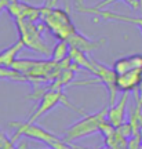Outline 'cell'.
Here are the masks:
<instances>
[{"label":"cell","instance_id":"1","mask_svg":"<svg viewBox=\"0 0 142 149\" xmlns=\"http://www.w3.org/2000/svg\"><path fill=\"white\" fill-rule=\"evenodd\" d=\"M57 3L58 0H47L44 6L40 7V21L58 40H66L76 32V28L70 19V15L58 7Z\"/></svg>","mask_w":142,"mask_h":149},{"label":"cell","instance_id":"2","mask_svg":"<svg viewBox=\"0 0 142 149\" xmlns=\"http://www.w3.org/2000/svg\"><path fill=\"white\" fill-rule=\"evenodd\" d=\"M14 22L19 33V40L24 43L25 48L43 55H50L53 53V48L48 47V44H46L43 40V32L46 31V25L43 22L32 21L26 18L14 19Z\"/></svg>","mask_w":142,"mask_h":149},{"label":"cell","instance_id":"3","mask_svg":"<svg viewBox=\"0 0 142 149\" xmlns=\"http://www.w3.org/2000/svg\"><path fill=\"white\" fill-rule=\"evenodd\" d=\"M108 109H109V107H105L93 115H84L81 120L68 127L62 138L66 142H73V141H77V139H81L84 137L91 135V134L101 131V126L104 124V122H106Z\"/></svg>","mask_w":142,"mask_h":149},{"label":"cell","instance_id":"4","mask_svg":"<svg viewBox=\"0 0 142 149\" xmlns=\"http://www.w3.org/2000/svg\"><path fill=\"white\" fill-rule=\"evenodd\" d=\"M91 62H93V72L91 73L94 74L97 79L95 80H81V81H77V83H73V84H94V83H102V84L106 87L108 90V94H109V105H113L116 101V95H117V87H116V72L113 68H109L104 65L102 62L94 59L91 55Z\"/></svg>","mask_w":142,"mask_h":149},{"label":"cell","instance_id":"5","mask_svg":"<svg viewBox=\"0 0 142 149\" xmlns=\"http://www.w3.org/2000/svg\"><path fill=\"white\" fill-rule=\"evenodd\" d=\"M11 127H14L17 130L15 134L13 135V141H15L18 137H26V138L32 139H37L43 144H46L47 146L53 148L54 145L59 142L62 138L57 137L55 134L50 133L47 130H44L43 127L37 126L36 123H29V122H13L10 123Z\"/></svg>","mask_w":142,"mask_h":149},{"label":"cell","instance_id":"6","mask_svg":"<svg viewBox=\"0 0 142 149\" xmlns=\"http://www.w3.org/2000/svg\"><path fill=\"white\" fill-rule=\"evenodd\" d=\"M76 10L83 14H88V15L95 17V21L101 18L102 21H116V22H126V24H131L138 26V29L142 32V17H130L124 15V14H119V13H113L111 10H104V8H97V7H77Z\"/></svg>","mask_w":142,"mask_h":149},{"label":"cell","instance_id":"7","mask_svg":"<svg viewBox=\"0 0 142 149\" xmlns=\"http://www.w3.org/2000/svg\"><path fill=\"white\" fill-rule=\"evenodd\" d=\"M6 10L13 19H21V18H26V19H32V21L40 19V7L22 3L19 0L13 1Z\"/></svg>","mask_w":142,"mask_h":149},{"label":"cell","instance_id":"8","mask_svg":"<svg viewBox=\"0 0 142 149\" xmlns=\"http://www.w3.org/2000/svg\"><path fill=\"white\" fill-rule=\"evenodd\" d=\"M142 81V69L130 70L126 73L116 74V87L120 93H131L139 87Z\"/></svg>","mask_w":142,"mask_h":149},{"label":"cell","instance_id":"9","mask_svg":"<svg viewBox=\"0 0 142 149\" xmlns=\"http://www.w3.org/2000/svg\"><path fill=\"white\" fill-rule=\"evenodd\" d=\"M130 98V93H123L121 97L113 105H109L108 109V115H106V120L111 123L112 126L119 127L124 123L126 119V108H127V102Z\"/></svg>","mask_w":142,"mask_h":149},{"label":"cell","instance_id":"10","mask_svg":"<svg viewBox=\"0 0 142 149\" xmlns=\"http://www.w3.org/2000/svg\"><path fill=\"white\" fill-rule=\"evenodd\" d=\"M69 43L70 47H74V48H79L80 51H83L86 54H90L91 51H94L97 48H100L102 44H105L106 39H98V40H91L88 37H86L84 35H81L80 32H76L73 35L66 39Z\"/></svg>","mask_w":142,"mask_h":149},{"label":"cell","instance_id":"11","mask_svg":"<svg viewBox=\"0 0 142 149\" xmlns=\"http://www.w3.org/2000/svg\"><path fill=\"white\" fill-rule=\"evenodd\" d=\"M113 69H115L116 74L126 73V72L135 69H142V54H132L128 57L119 58L113 64Z\"/></svg>","mask_w":142,"mask_h":149},{"label":"cell","instance_id":"12","mask_svg":"<svg viewBox=\"0 0 142 149\" xmlns=\"http://www.w3.org/2000/svg\"><path fill=\"white\" fill-rule=\"evenodd\" d=\"M22 48H25L24 43L18 39L14 44H11L10 47L4 48L1 53H0V65L1 66H7V68H13V64L15 62L17 55L19 54Z\"/></svg>","mask_w":142,"mask_h":149},{"label":"cell","instance_id":"13","mask_svg":"<svg viewBox=\"0 0 142 149\" xmlns=\"http://www.w3.org/2000/svg\"><path fill=\"white\" fill-rule=\"evenodd\" d=\"M69 51H70V46H69L68 40H58V43L53 48L51 59H54L55 62H61L69 57Z\"/></svg>","mask_w":142,"mask_h":149},{"label":"cell","instance_id":"14","mask_svg":"<svg viewBox=\"0 0 142 149\" xmlns=\"http://www.w3.org/2000/svg\"><path fill=\"white\" fill-rule=\"evenodd\" d=\"M131 7L134 11H142V0H123Z\"/></svg>","mask_w":142,"mask_h":149},{"label":"cell","instance_id":"15","mask_svg":"<svg viewBox=\"0 0 142 149\" xmlns=\"http://www.w3.org/2000/svg\"><path fill=\"white\" fill-rule=\"evenodd\" d=\"M138 94H137V98H135V101H137V107L139 108V109H142V81L141 84H139V87L137 88Z\"/></svg>","mask_w":142,"mask_h":149},{"label":"cell","instance_id":"16","mask_svg":"<svg viewBox=\"0 0 142 149\" xmlns=\"http://www.w3.org/2000/svg\"><path fill=\"white\" fill-rule=\"evenodd\" d=\"M116 1H119V0H104V1H101V3H98V4L95 6V7H97V8H104V7L113 4V3H116Z\"/></svg>","mask_w":142,"mask_h":149},{"label":"cell","instance_id":"17","mask_svg":"<svg viewBox=\"0 0 142 149\" xmlns=\"http://www.w3.org/2000/svg\"><path fill=\"white\" fill-rule=\"evenodd\" d=\"M13 1H15V0H0V13L3 10H6Z\"/></svg>","mask_w":142,"mask_h":149},{"label":"cell","instance_id":"18","mask_svg":"<svg viewBox=\"0 0 142 149\" xmlns=\"http://www.w3.org/2000/svg\"><path fill=\"white\" fill-rule=\"evenodd\" d=\"M81 6H84V0H74V7L77 8V7H81Z\"/></svg>","mask_w":142,"mask_h":149},{"label":"cell","instance_id":"19","mask_svg":"<svg viewBox=\"0 0 142 149\" xmlns=\"http://www.w3.org/2000/svg\"><path fill=\"white\" fill-rule=\"evenodd\" d=\"M47 149H54V148H50V146H48V148H47Z\"/></svg>","mask_w":142,"mask_h":149}]
</instances>
